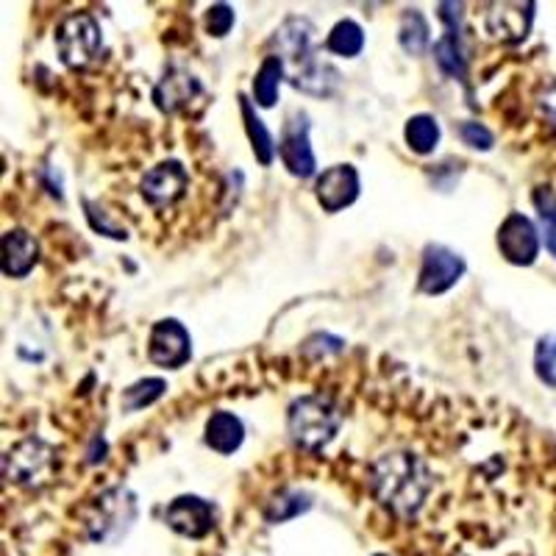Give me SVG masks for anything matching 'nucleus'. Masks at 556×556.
<instances>
[{
    "instance_id": "7c9ffc66",
    "label": "nucleus",
    "mask_w": 556,
    "mask_h": 556,
    "mask_svg": "<svg viewBox=\"0 0 556 556\" xmlns=\"http://www.w3.org/2000/svg\"><path fill=\"white\" fill-rule=\"evenodd\" d=\"M540 109H543L545 117L556 126V78L540 92Z\"/></svg>"
},
{
    "instance_id": "0eeeda50",
    "label": "nucleus",
    "mask_w": 556,
    "mask_h": 556,
    "mask_svg": "<svg viewBox=\"0 0 556 556\" xmlns=\"http://www.w3.org/2000/svg\"><path fill=\"white\" fill-rule=\"evenodd\" d=\"M468 273V262L448 245L440 242H429L424 248V262H420V273H417V290L424 295H445L454 290L462 281V276Z\"/></svg>"
},
{
    "instance_id": "4be33fe9",
    "label": "nucleus",
    "mask_w": 556,
    "mask_h": 556,
    "mask_svg": "<svg viewBox=\"0 0 556 556\" xmlns=\"http://www.w3.org/2000/svg\"><path fill=\"white\" fill-rule=\"evenodd\" d=\"M312 509V495L304 490H281V493L273 495L270 501H265L262 506V518L267 523H287L292 518H301Z\"/></svg>"
},
{
    "instance_id": "c756f323",
    "label": "nucleus",
    "mask_w": 556,
    "mask_h": 556,
    "mask_svg": "<svg viewBox=\"0 0 556 556\" xmlns=\"http://www.w3.org/2000/svg\"><path fill=\"white\" fill-rule=\"evenodd\" d=\"M459 137L465 146H470L473 151H493L495 146V134L484 126V123L465 121L459 123Z\"/></svg>"
},
{
    "instance_id": "20e7f679",
    "label": "nucleus",
    "mask_w": 556,
    "mask_h": 556,
    "mask_svg": "<svg viewBox=\"0 0 556 556\" xmlns=\"http://www.w3.org/2000/svg\"><path fill=\"white\" fill-rule=\"evenodd\" d=\"M56 51L59 59L70 70H87L101 59L103 31L101 23L92 12H73L59 23L56 28Z\"/></svg>"
},
{
    "instance_id": "b1692460",
    "label": "nucleus",
    "mask_w": 556,
    "mask_h": 556,
    "mask_svg": "<svg viewBox=\"0 0 556 556\" xmlns=\"http://www.w3.org/2000/svg\"><path fill=\"white\" fill-rule=\"evenodd\" d=\"M326 51L342 59H356L365 51V31L356 20H340L326 37Z\"/></svg>"
},
{
    "instance_id": "bb28decb",
    "label": "nucleus",
    "mask_w": 556,
    "mask_h": 556,
    "mask_svg": "<svg viewBox=\"0 0 556 556\" xmlns=\"http://www.w3.org/2000/svg\"><path fill=\"white\" fill-rule=\"evenodd\" d=\"M534 374L545 387L556 390V334H545L534 348Z\"/></svg>"
},
{
    "instance_id": "f3484780",
    "label": "nucleus",
    "mask_w": 556,
    "mask_h": 556,
    "mask_svg": "<svg viewBox=\"0 0 556 556\" xmlns=\"http://www.w3.org/2000/svg\"><path fill=\"white\" fill-rule=\"evenodd\" d=\"M3 276L26 278L39 262V242L26 228H9L3 235Z\"/></svg>"
},
{
    "instance_id": "cd10ccee",
    "label": "nucleus",
    "mask_w": 556,
    "mask_h": 556,
    "mask_svg": "<svg viewBox=\"0 0 556 556\" xmlns=\"http://www.w3.org/2000/svg\"><path fill=\"white\" fill-rule=\"evenodd\" d=\"M235 9L228 7V3H215V7H208L206 14H203V28H206L208 37L223 39L235 28Z\"/></svg>"
},
{
    "instance_id": "ddd939ff",
    "label": "nucleus",
    "mask_w": 556,
    "mask_h": 556,
    "mask_svg": "<svg viewBox=\"0 0 556 556\" xmlns=\"http://www.w3.org/2000/svg\"><path fill=\"white\" fill-rule=\"evenodd\" d=\"M362 192V178L354 165H331L315 181V198L323 212L337 215L342 208L354 206Z\"/></svg>"
},
{
    "instance_id": "7ed1b4c3",
    "label": "nucleus",
    "mask_w": 556,
    "mask_h": 556,
    "mask_svg": "<svg viewBox=\"0 0 556 556\" xmlns=\"http://www.w3.org/2000/svg\"><path fill=\"white\" fill-rule=\"evenodd\" d=\"M342 412L329 395H301L287 409L290 440L306 454H317L331 443L340 431Z\"/></svg>"
},
{
    "instance_id": "a878e982",
    "label": "nucleus",
    "mask_w": 556,
    "mask_h": 556,
    "mask_svg": "<svg viewBox=\"0 0 556 556\" xmlns=\"http://www.w3.org/2000/svg\"><path fill=\"white\" fill-rule=\"evenodd\" d=\"M167 392V381L165 379H139L134 381L131 387L123 390V412H142L148 406L156 404L162 395Z\"/></svg>"
},
{
    "instance_id": "412c9836",
    "label": "nucleus",
    "mask_w": 556,
    "mask_h": 556,
    "mask_svg": "<svg viewBox=\"0 0 556 556\" xmlns=\"http://www.w3.org/2000/svg\"><path fill=\"white\" fill-rule=\"evenodd\" d=\"M399 42L409 56H424L431 45V26L420 9H406L399 23Z\"/></svg>"
},
{
    "instance_id": "9d476101",
    "label": "nucleus",
    "mask_w": 556,
    "mask_h": 556,
    "mask_svg": "<svg viewBox=\"0 0 556 556\" xmlns=\"http://www.w3.org/2000/svg\"><path fill=\"white\" fill-rule=\"evenodd\" d=\"M498 251L509 265L515 267H531L538 262L540 248H543V237L540 228L523 215V212H509L504 223L498 226Z\"/></svg>"
},
{
    "instance_id": "4468645a",
    "label": "nucleus",
    "mask_w": 556,
    "mask_h": 556,
    "mask_svg": "<svg viewBox=\"0 0 556 556\" xmlns=\"http://www.w3.org/2000/svg\"><path fill=\"white\" fill-rule=\"evenodd\" d=\"M187 187H190V173L176 159L159 162L139 181V192L151 206H173L187 195Z\"/></svg>"
},
{
    "instance_id": "423d86ee",
    "label": "nucleus",
    "mask_w": 556,
    "mask_h": 556,
    "mask_svg": "<svg viewBox=\"0 0 556 556\" xmlns=\"http://www.w3.org/2000/svg\"><path fill=\"white\" fill-rule=\"evenodd\" d=\"M437 17L443 23L445 34L434 42V62L445 76L454 81H468V51H465V7L462 3H437Z\"/></svg>"
},
{
    "instance_id": "9b49d317",
    "label": "nucleus",
    "mask_w": 556,
    "mask_h": 556,
    "mask_svg": "<svg viewBox=\"0 0 556 556\" xmlns=\"http://www.w3.org/2000/svg\"><path fill=\"white\" fill-rule=\"evenodd\" d=\"M148 359L165 370H178L192 359V337L181 320L165 317L151 326L148 334Z\"/></svg>"
},
{
    "instance_id": "f257e3e1",
    "label": "nucleus",
    "mask_w": 556,
    "mask_h": 556,
    "mask_svg": "<svg viewBox=\"0 0 556 556\" xmlns=\"http://www.w3.org/2000/svg\"><path fill=\"white\" fill-rule=\"evenodd\" d=\"M434 476L412 451H387L370 465V493L395 518H412L424 509Z\"/></svg>"
},
{
    "instance_id": "c85d7f7f",
    "label": "nucleus",
    "mask_w": 556,
    "mask_h": 556,
    "mask_svg": "<svg viewBox=\"0 0 556 556\" xmlns=\"http://www.w3.org/2000/svg\"><path fill=\"white\" fill-rule=\"evenodd\" d=\"M84 208H87V220H89V226L96 228L98 235L112 237V240H128L126 228L117 226V223H112V217H109L106 208L98 206V203H92V201H84Z\"/></svg>"
},
{
    "instance_id": "2f4dec72",
    "label": "nucleus",
    "mask_w": 556,
    "mask_h": 556,
    "mask_svg": "<svg viewBox=\"0 0 556 556\" xmlns=\"http://www.w3.org/2000/svg\"><path fill=\"white\" fill-rule=\"evenodd\" d=\"M374 556H387V554H374Z\"/></svg>"
},
{
    "instance_id": "f8f14e48",
    "label": "nucleus",
    "mask_w": 556,
    "mask_h": 556,
    "mask_svg": "<svg viewBox=\"0 0 556 556\" xmlns=\"http://www.w3.org/2000/svg\"><path fill=\"white\" fill-rule=\"evenodd\" d=\"M165 523L178 538L203 540L215 531L217 509L212 501L201 498V495H178L167 504Z\"/></svg>"
},
{
    "instance_id": "39448f33",
    "label": "nucleus",
    "mask_w": 556,
    "mask_h": 556,
    "mask_svg": "<svg viewBox=\"0 0 556 556\" xmlns=\"http://www.w3.org/2000/svg\"><path fill=\"white\" fill-rule=\"evenodd\" d=\"M134 520H137V495L128 486H112L92 504V515L87 523L89 538L96 543L117 540L131 529Z\"/></svg>"
},
{
    "instance_id": "1a4fd4ad",
    "label": "nucleus",
    "mask_w": 556,
    "mask_h": 556,
    "mask_svg": "<svg viewBox=\"0 0 556 556\" xmlns=\"http://www.w3.org/2000/svg\"><path fill=\"white\" fill-rule=\"evenodd\" d=\"M309 117L306 112H292L281 128L278 139V159L287 167V173L295 178H312L317 173V156L309 139Z\"/></svg>"
},
{
    "instance_id": "dca6fc26",
    "label": "nucleus",
    "mask_w": 556,
    "mask_h": 556,
    "mask_svg": "<svg viewBox=\"0 0 556 556\" xmlns=\"http://www.w3.org/2000/svg\"><path fill=\"white\" fill-rule=\"evenodd\" d=\"M203 92L201 81L184 67H170L153 87V103L162 114H176L184 106H190Z\"/></svg>"
},
{
    "instance_id": "5701e85b",
    "label": "nucleus",
    "mask_w": 556,
    "mask_h": 556,
    "mask_svg": "<svg viewBox=\"0 0 556 556\" xmlns=\"http://www.w3.org/2000/svg\"><path fill=\"white\" fill-rule=\"evenodd\" d=\"M440 123H437L434 114H412L404 126V139L406 146L417 153V156H429L440 146Z\"/></svg>"
},
{
    "instance_id": "6ab92c4d",
    "label": "nucleus",
    "mask_w": 556,
    "mask_h": 556,
    "mask_svg": "<svg viewBox=\"0 0 556 556\" xmlns=\"http://www.w3.org/2000/svg\"><path fill=\"white\" fill-rule=\"evenodd\" d=\"M240 112H242V123H245V134H248V142H251V151L256 156L262 167H270L273 159H276L278 146L276 139H273L270 128L265 126L260 114H256V106L248 96H240Z\"/></svg>"
},
{
    "instance_id": "2eb2a0df",
    "label": "nucleus",
    "mask_w": 556,
    "mask_h": 556,
    "mask_svg": "<svg viewBox=\"0 0 556 556\" xmlns=\"http://www.w3.org/2000/svg\"><path fill=\"white\" fill-rule=\"evenodd\" d=\"M538 3H493L486 7L484 31L504 45H518L529 37Z\"/></svg>"
},
{
    "instance_id": "f03ea898",
    "label": "nucleus",
    "mask_w": 556,
    "mask_h": 556,
    "mask_svg": "<svg viewBox=\"0 0 556 556\" xmlns=\"http://www.w3.org/2000/svg\"><path fill=\"white\" fill-rule=\"evenodd\" d=\"M312 39H315V28H312L309 20L290 17L281 23V28L273 37V45L278 48L276 56L285 59L287 81L292 87L306 92V96L329 98L340 84V73L315 56Z\"/></svg>"
},
{
    "instance_id": "a211bd4d",
    "label": "nucleus",
    "mask_w": 556,
    "mask_h": 556,
    "mask_svg": "<svg viewBox=\"0 0 556 556\" xmlns=\"http://www.w3.org/2000/svg\"><path fill=\"white\" fill-rule=\"evenodd\" d=\"M203 440L215 454L231 456L242 448L245 443V426H242L240 417L235 412L217 409L208 415L206 429H203Z\"/></svg>"
},
{
    "instance_id": "aec40b11",
    "label": "nucleus",
    "mask_w": 556,
    "mask_h": 556,
    "mask_svg": "<svg viewBox=\"0 0 556 556\" xmlns=\"http://www.w3.org/2000/svg\"><path fill=\"white\" fill-rule=\"evenodd\" d=\"M287 78V64L285 59L270 53V56L262 59L256 76H253V103L262 109H273L278 101V89L281 81Z\"/></svg>"
},
{
    "instance_id": "393cba45",
    "label": "nucleus",
    "mask_w": 556,
    "mask_h": 556,
    "mask_svg": "<svg viewBox=\"0 0 556 556\" xmlns=\"http://www.w3.org/2000/svg\"><path fill=\"white\" fill-rule=\"evenodd\" d=\"M531 203L538 208L540 237L545 242V251L556 260V192L551 187H538L531 192Z\"/></svg>"
},
{
    "instance_id": "6e6552de",
    "label": "nucleus",
    "mask_w": 556,
    "mask_h": 556,
    "mask_svg": "<svg viewBox=\"0 0 556 556\" xmlns=\"http://www.w3.org/2000/svg\"><path fill=\"white\" fill-rule=\"evenodd\" d=\"M53 465H56V451H53V445L39 440V437L20 440L3 456V473H7V479L26 486L45 481V476L53 473Z\"/></svg>"
}]
</instances>
